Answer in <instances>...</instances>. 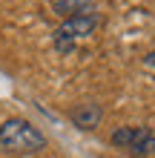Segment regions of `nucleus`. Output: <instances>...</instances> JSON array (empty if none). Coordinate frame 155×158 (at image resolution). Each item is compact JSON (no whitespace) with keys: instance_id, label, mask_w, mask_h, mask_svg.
I'll use <instances>...</instances> for the list:
<instances>
[{"instance_id":"obj_5","label":"nucleus","mask_w":155,"mask_h":158,"mask_svg":"<svg viewBox=\"0 0 155 158\" xmlns=\"http://www.w3.org/2000/svg\"><path fill=\"white\" fill-rule=\"evenodd\" d=\"M55 3V9H58L60 15H84V12H89V0H52Z\"/></svg>"},{"instance_id":"obj_1","label":"nucleus","mask_w":155,"mask_h":158,"mask_svg":"<svg viewBox=\"0 0 155 158\" xmlns=\"http://www.w3.org/2000/svg\"><path fill=\"white\" fill-rule=\"evenodd\" d=\"M0 147L9 152H38L46 147V138L43 132H38L29 121L20 118H9L3 127H0Z\"/></svg>"},{"instance_id":"obj_2","label":"nucleus","mask_w":155,"mask_h":158,"mask_svg":"<svg viewBox=\"0 0 155 158\" xmlns=\"http://www.w3.org/2000/svg\"><path fill=\"white\" fill-rule=\"evenodd\" d=\"M98 29V17L95 15H72L66 17V23H60L58 26V32H55V49L58 52H72V46H75V40L80 38H89Z\"/></svg>"},{"instance_id":"obj_3","label":"nucleus","mask_w":155,"mask_h":158,"mask_svg":"<svg viewBox=\"0 0 155 158\" xmlns=\"http://www.w3.org/2000/svg\"><path fill=\"white\" fill-rule=\"evenodd\" d=\"M112 144L124 147L135 155H149L155 150V135L149 127H121L112 132Z\"/></svg>"},{"instance_id":"obj_6","label":"nucleus","mask_w":155,"mask_h":158,"mask_svg":"<svg viewBox=\"0 0 155 158\" xmlns=\"http://www.w3.org/2000/svg\"><path fill=\"white\" fill-rule=\"evenodd\" d=\"M147 63H149V66H155V52H149V55H147Z\"/></svg>"},{"instance_id":"obj_4","label":"nucleus","mask_w":155,"mask_h":158,"mask_svg":"<svg viewBox=\"0 0 155 158\" xmlns=\"http://www.w3.org/2000/svg\"><path fill=\"white\" fill-rule=\"evenodd\" d=\"M101 118H104V109L98 104H80V106L72 109V121H75V127H80V129H95L101 124Z\"/></svg>"}]
</instances>
